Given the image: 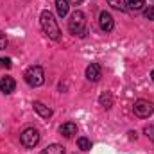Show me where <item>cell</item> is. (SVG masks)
<instances>
[{
  "label": "cell",
  "mask_w": 154,
  "mask_h": 154,
  "mask_svg": "<svg viewBox=\"0 0 154 154\" xmlns=\"http://www.w3.org/2000/svg\"><path fill=\"white\" fill-rule=\"evenodd\" d=\"M11 66H13V63H11V59H9V57H0V68L9 70Z\"/></svg>",
  "instance_id": "obj_17"
},
{
  "label": "cell",
  "mask_w": 154,
  "mask_h": 154,
  "mask_svg": "<svg viewBox=\"0 0 154 154\" xmlns=\"http://www.w3.org/2000/svg\"><path fill=\"white\" fill-rule=\"evenodd\" d=\"M133 109H134V115L138 116V118H147V116H151L154 113V104L149 102V100L140 99V100L134 102V108Z\"/></svg>",
  "instance_id": "obj_5"
},
{
  "label": "cell",
  "mask_w": 154,
  "mask_h": 154,
  "mask_svg": "<svg viewBox=\"0 0 154 154\" xmlns=\"http://www.w3.org/2000/svg\"><path fill=\"white\" fill-rule=\"evenodd\" d=\"M99 102H100V106H102L104 109H109V108L113 106V97H111V93H109V91L102 93V95L99 97Z\"/></svg>",
  "instance_id": "obj_12"
},
{
  "label": "cell",
  "mask_w": 154,
  "mask_h": 154,
  "mask_svg": "<svg viewBox=\"0 0 154 154\" xmlns=\"http://www.w3.org/2000/svg\"><path fill=\"white\" fill-rule=\"evenodd\" d=\"M41 154H65V149L59 145V143H52V145H48V147H45Z\"/></svg>",
  "instance_id": "obj_13"
},
{
  "label": "cell",
  "mask_w": 154,
  "mask_h": 154,
  "mask_svg": "<svg viewBox=\"0 0 154 154\" xmlns=\"http://www.w3.org/2000/svg\"><path fill=\"white\" fill-rule=\"evenodd\" d=\"M77 147H79L81 151H90V149H91V142H90L88 138L81 136V138H77Z\"/></svg>",
  "instance_id": "obj_15"
},
{
  "label": "cell",
  "mask_w": 154,
  "mask_h": 154,
  "mask_svg": "<svg viewBox=\"0 0 154 154\" xmlns=\"http://www.w3.org/2000/svg\"><path fill=\"white\" fill-rule=\"evenodd\" d=\"M82 0H70V5H77V4H81Z\"/></svg>",
  "instance_id": "obj_21"
},
{
  "label": "cell",
  "mask_w": 154,
  "mask_h": 154,
  "mask_svg": "<svg viewBox=\"0 0 154 154\" xmlns=\"http://www.w3.org/2000/svg\"><path fill=\"white\" fill-rule=\"evenodd\" d=\"M143 16H145L147 20H154V5H149V7L143 11Z\"/></svg>",
  "instance_id": "obj_18"
},
{
  "label": "cell",
  "mask_w": 154,
  "mask_h": 154,
  "mask_svg": "<svg viewBox=\"0 0 154 154\" xmlns=\"http://www.w3.org/2000/svg\"><path fill=\"white\" fill-rule=\"evenodd\" d=\"M56 9L61 18H65L70 11V0H56Z\"/></svg>",
  "instance_id": "obj_11"
},
{
  "label": "cell",
  "mask_w": 154,
  "mask_h": 154,
  "mask_svg": "<svg viewBox=\"0 0 154 154\" xmlns=\"http://www.w3.org/2000/svg\"><path fill=\"white\" fill-rule=\"evenodd\" d=\"M143 133L147 134V138H151V142H154V125H147L143 129Z\"/></svg>",
  "instance_id": "obj_19"
},
{
  "label": "cell",
  "mask_w": 154,
  "mask_h": 154,
  "mask_svg": "<svg viewBox=\"0 0 154 154\" xmlns=\"http://www.w3.org/2000/svg\"><path fill=\"white\" fill-rule=\"evenodd\" d=\"M32 108H34V111H36L41 118H50V116H52V109H50L48 106H45L43 102H39V100H36V102L32 104Z\"/></svg>",
  "instance_id": "obj_10"
},
{
  "label": "cell",
  "mask_w": 154,
  "mask_h": 154,
  "mask_svg": "<svg viewBox=\"0 0 154 154\" xmlns=\"http://www.w3.org/2000/svg\"><path fill=\"white\" fill-rule=\"evenodd\" d=\"M20 142H22V145H23V147H27V149L36 147V145H38V142H39L38 129H34V127H27V129L20 134Z\"/></svg>",
  "instance_id": "obj_4"
},
{
  "label": "cell",
  "mask_w": 154,
  "mask_h": 154,
  "mask_svg": "<svg viewBox=\"0 0 154 154\" xmlns=\"http://www.w3.org/2000/svg\"><path fill=\"white\" fill-rule=\"evenodd\" d=\"M108 4H109L113 9H116V11H125V9H127V5H125L124 0H108Z\"/></svg>",
  "instance_id": "obj_16"
},
{
  "label": "cell",
  "mask_w": 154,
  "mask_h": 154,
  "mask_svg": "<svg viewBox=\"0 0 154 154\" xmlns=\"http://www.w3.org/2000/svg\"><path fill=\"white\" fill-rule=\"evenodd\" d=\"M23 79H25V82H27L29 86L38 88V86H41V84L45 82V72H43V68H41V66L34 65V66H29V68L25 70Z\"/></svg>",
  "instance_id": "obj_3"
},
{
  "label": "cell",
  "mask_w": 154,
  "mask_h": 154,
  "mask_svg": "<svg viewBox=\"0 0 154 154\" xmlns=\"http://www.w3.org/2000/svg\"><path fill=\"white\" fill-rule=\"evenodd\" d=\"M86 79L91 81V82H97L100 79V65L99 63L88 65V68H86Z\"/></svg>",
  "instance_id": "obj_7"
},
{
  "label": "cell",
  "mask_w": 154,
  "mask_h": 154,
  "mask_svg": "<svg viewBox=\"0 0 154 154\" xmlns=\"http://www.w3.org/2000/svg\"><path fill=\"white\" fill-rule=\"evenodd\" d=\"M5 47H7V36L0 31V50H4Z\"/></svg>",
  "instance_id": "obj_20"
},
{
  "label": "cell",
  "mask_w": 154,
  "mask_h": 154,
  "mask_svg": "<svg viewBox=\"0 0 154 154\" xmlns=\"http://www.w3.org/2000/svg\"><path fill=\"white\" fill-rule=\"evenodd\" d=\"M59 133H61L65 138H72L74 134H77V124H74V122H66V124L59 125Z\"/></svg>",
  "instance_id": "obj_9"
},
{
  "label": "cell",
  "mask_w": 154,
  "mask_h": 154,
  "mask_svg": "<svg viewBox=\"0 0 154 154\" xmlns=\"http://www.w3.org/2000/svg\"><path fill=\"white\" fill-rule=\"evenodd\" d=\"M127 9H131V11H142L143 9V5H145V0H127Z\"/></svg>",
  "instance_id": "obj_14"
},
{
  "label": "cell",
  "mask_w": 154,
  "mask_h": 154,
  "mask_svg": "<svg viewBox=\"0 0 154 154\" xmlns=\"http://www.w3.org/2000/svg\"><path fill=\"white\" fill-rule=\"evenodd\" d=\"M14 88H16V82H14L13 77H2V79H0V91H2V93L9 95V93L14 91Z\"/></svg>",
  "instance_id": "obj_8"
},
{
  "label": "cell",
  "mask_w": 154,
  "mask_h": 154,
  "mask_svg": "<svg viewBox=\"0 0 154 154\" xmlns=\"http://www.w3.org/2000/svg\"><path fill=\"white\" fill-rule=\"evenodd\" d=\"M39 23H41V29L43 32L48 36L50 39H59L61 36V31H59V25L54 18V14L50 11H43L41 16H39Z\"/></svg>",
  "instance_id": "obj_1"
},
{
  "label": "cell",
  "mask_w": 154,
  "mask_h": 154,
  "mask_svg": "<svg viewBox=\"0 0 154 154\" xmlns=\"http://www.w3.org/2000/svg\"><path fill=\"white\" fill-rule=\"evenodd\" d=\"M99 25H100V29H102L104 32H109V31H113V27H115V20H113V16H111L108 11H102V13L99 14Z\"/></svg>",
  "instance_id": "obj_6"
},
{
  "label": "cell",
  "mask_w": 154,
  "mask_h": 154,
  "mask_svg": "<svg viewBox=\"0 0 154 154\" xmlns=\"http://www.w3.org/2000/svg\"><path fill=\"white\" fill-rule=\"evenodd\" d=\"M68 31L74 36H86V16L82 11H74L68 20Z\"/></svg>",
  "instance_id": "obj_2"
},
{
  "label": "cell",
  "mask_w": 154,
  "mask_h": 154,
  "mask_svg": "<svg viewBox=\"0 0 154 154\" xmlns=\"http://www.w3.org/2000/svg\"><path fill=\"white\" fill-rule=\"evenodd\" d=\"M151 77H152V81H154V70H152V72H151Z\"/></svg>",
  "instance_id": "obj_22"
}]
</instances>
